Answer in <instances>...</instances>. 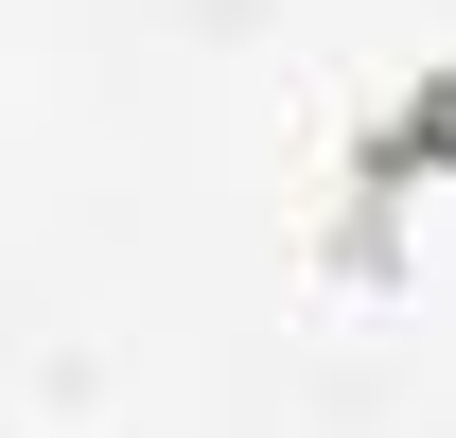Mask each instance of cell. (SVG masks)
<instances>
[{
    "mask_svg": "<svg viewBox=\"0 0 456 438\" xmlns=\"http://www.w3.org/2000/svg\"><path fill=\"white\" fill-rule=\"evenodd\" d=\"M421 175H456V53H421V88H387V106L351 123L334 211H316V280H334V298L403 280V193H421Z\"/></svg>",
    "mask_w": 456,
    "mask_h": 438,
    "instance_id": "cell-1",
    "label": "cell"
}]
</instances>
